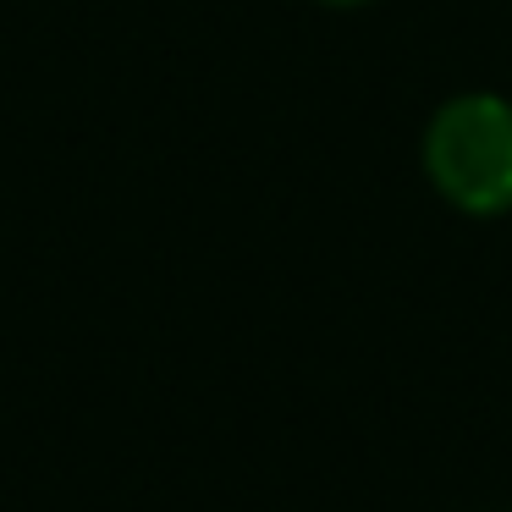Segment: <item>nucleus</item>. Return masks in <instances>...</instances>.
Masks as SVG:
<instances>
[{
  "mask_svg": "<svg viewBox=\"0 0 512 512\" xmlns=\"http://www.w3.org/2000/svg\"><path fill=\"white\" fill-rule=\"evenodd\" d=\"M320 6H342L347 12V6H369V0H320Z\"/></svg>",
  "mask_w": 512,
  "mask_h": 512,
  "instance_id": "2",
  "label": "nucleus"
},
{
  "mask_svg": "<svg viewBox=\"0 0 512 512\" xmlns=\"http://www.w3.org/2000/svg\"><path fill=\"white\" fill-rule=\"evenodd\" d=\"M424 171L463 215L512 210V105L501 94H457L424 133Z\"/></svg>",
  "mask_w": 512,
  "mask_h": 512,
  "instance_id": "1",
  "label": "nucleus"
}]
</instances>
